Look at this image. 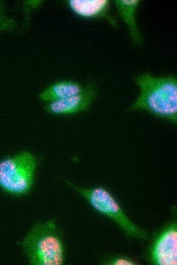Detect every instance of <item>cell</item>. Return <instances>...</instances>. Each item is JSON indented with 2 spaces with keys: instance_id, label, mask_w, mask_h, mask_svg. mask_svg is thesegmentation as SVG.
<instances>
[{
  "instance_id": "obj_1",
  "label": "cell",
  "mask_w": 177,
  "mask_h": 265,
  "mask_svg": "<svg viewBox=\"0 0 177 265\" xmlns=\"http://www.w3.org/2000/svg\"><path fill=\"white\" fill-rule=\"evenodd\" d=\"M134 82L140 92L130 111L144 110L173 124L177 121V80L173 75L154 77L149 73L138 75Z\"/></svg>"
},
{
  "instance_id": "obj_2",
  "label": "cell",
  "mask_w": 177,
  "mask_h": 265,
  "mask_svg": "<svg viewBox=\"0 0 177 265\" xmlns=\"http://www.w3.org/2000/svg\"><path fill=\"white\" fill-rule=\"evenodd\" d=\"M21 246L31 264L61 265L64 249L53 219L35 224Z\"/></svg>"
},
{
  "instance_id": "obj_3",
  "label": "cell",
  "mask_w": 177,
  "mask_h": 265,
  "mask_svg": "<svg viewBox=\"0 0 177 265\" xmlns=\"http://www.w3.org/2000/svg\"><path fill=\"white\" fill-rule=\"evenodd\" d=\"M36 165V157L26 151L1 160V189L12 195L26 194L33 185Z\"/></svg>"
},
{
  "instance_id": "obj_4",
  "label": "cell",
  "mask_w": 177,
  "mask_h": 265,
  "mask_svg": "<svg viewBox=\"0 0 177 265\" xmlns=\"http://www.w3.org/2000/svg\"><path fill=\"white\" fill-rule=\"evenodd\" d=\"M66 182L86 199L95 210L114 221L127 235L140 240L147 238L146 232L128 219L107 190L103 187L82 188L68 181Z\"/></svg>"
},
{
  "instance_id": "obj_5",
  "label": "cell",
  "mask_w": 177,
  "mask_h": 265,
  "mask_svg": "<svg viewBox=\"0 0 177 265\" xmlns=\"http://www.w3.org/2000/svg\"><path fill=\"white\" fill-rule=\"evenodd\" d=\"M97 93L95 86L89 84L76 95L48 102L44 107V109L54 115L71 114L85 111L95 99Z\"/></svg>"
},
{
  "instance_id": "obj_6",
  "label": "cell",
  "mask_w": 177,
  "mask_h": 265,
  "mask_svg": "<svg viewBox=\"0 0 177 265\" xmlns=\"http://www.w3.org/2000/svg\"><path fill=\"white\" fill-rule=\"evenodd\" d=\"M176 226V223L171 224L155 241L151 251V258L155 264H177Z\"/></svg>"
},
{
  "instance_id": "obj_7",
  "label": "cell",
  "mask_w": 177,
  "mask_h": 265,
  "mask_svg": "<svg viewBox=\"0 0 177 265\" xmlns=\"http://www.w3.org/2000/svg\"><path fill=\"white\" fill-rule=\"evenodd\" d=\"M67 5L76 15L84 18L103 17L110 24L117 26L114 18L109 13L110 2L108 0H69Z\"/></svg>"
},
{
  "instance_id": "obj_8",
  "label": "cell",
  "mask_w": 177,
  "mask_h": 265,
  "mask_svg": "<svg viewBox=\"0 0 177 265\" xmlns=\"http://www.w3.org/2000/svg\"><path fill=\"white\" fill-rule=\"evenodd\" d=\"M139 0H116L114 3L121 18L127 24L133 42L138 45L141 43V35L135 20L136 11L140 4Z\"/></svg>"
},
{
  "instance_id": "obj_9",
  "label": "cell",
  "mask_w": 177,
  "mask_h": 265,
  "mask_svg": "<svg viewBox=\"0 0 177 265\" xmlns=\"http://www.w3.org/2000/svg\"><path fill=\"white\" fill-rule=\"evenodd\" d=\"M83 87L73 81L57 82L43 90L39 97L44 101L52 102L65 99L80 92Z\"/></svg>"
},
{
  "instance_id": "obj_10",
  "label": "cell",
  "mask_w": 177,
  "mask_h": 265,
  "mask_svg": "<svg viewBox=\"0 0 177 265\" xmlns=\"http://www.w3.org/2000/svg\"><path fill=\"white\" fill-rule=\"evenodd\" d=\"M18 27V21L9 13L6 3L0 1V33L14 32Z\"/></svg>"
},
{
  "instance_id": "obj_11",
  "label": "cell",
  "mask_w": 177,
  "mask_h": 265,
  "mask_svg": "<svg viewBox=\"0 0 177 265\" xmlns=\"http://www.w3.org/2000/svg\"><path fill=\"white\" fill-rule=\"evenodd\" d=\"M42 2V1H26L23 2L22 10L24 15L25 23H28L31 10L38 7Z\"/></svg>"
},
{
  "instance_id": "obj_12",
  "label": "cell",
  "mask_w": 177,
  "mask_h": 265,
  "mask_svg": "<svg viewBox=\"0 0 177 265\" xmlns=\"http://www.w3.org/2000/svg\"><path fill=\"white\" fill-rule=\"evenodd\" d=\"M106 264L112 265H134L137 264L132 259L124 257H119L112 259L106 263Z\"/></svg>"
}]
</instances>
